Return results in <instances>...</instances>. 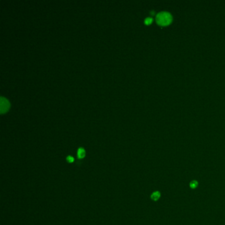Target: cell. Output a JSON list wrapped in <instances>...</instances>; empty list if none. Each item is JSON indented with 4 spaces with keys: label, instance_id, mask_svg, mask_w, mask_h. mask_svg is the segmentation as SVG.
<instances>
[{
    "label": "cell",
    "instance_id": "1",
    "mask_svg": "<svg viewBox=\"0 0 225 225\" xmlns=\"http://www.w3.org/2000/svg\"><path fill=\"white\" fill-rule=\"evenodd\" d=\"M172 17L168 12L162 11L157 15L156 21L157 24L162 27H165L170 24L172 22Z\"/></svg>",
    "mask_w": 225,
    "mask_h": 225
},
{
    "label": "cell",
    "instance_id": "2",
    "mask_svg": "<svg viewBox=\"0 0 225 225\" xmlns=\"http://www.w3.org/2000/svg\"><path fill=\"white\" fill-rule=\"evenodd\" d=\"M0 102H1V106H0L1 111H0V112H1V114H3L9 110L10 106L9 102L6 99L3 98V97H1Z\"/></svg>",
    "mask_w": 225,
    "mask_h": 225
},
{
    "label": "cell",
    "instance_id": "3",
    "mask_svg": "<svg viewBox=\"0 0 225 225\" xmlns=\"http://www.w3.org/2000/svg\"><path fill=\"white\" fill-rule=\"evenodd\" d=\"M86 155V152L85 150L82 147H80V148L78 149V151H77V157L79 159H82L85 158V157Z\"/></svg>",
    "mask_w": 225,
    "mask_h": 225
},
{
    "label": "cell",
    "instance_id": "4",
    "mask_svg": "<svg viewBox=\"0 0 225 225\" xmlns=\"http://www.w3.org/2000/svg\"><path fill=\"white\" fill-rule=\"evenodd\" d=\"M160 197H161V193H160L159 191H157L153 192V193L151 194V199L153 200V201H157V200L159 199Z\"/></svg>",
    "mask_w": 225,
    "mask_h": 225
},
{
    "label": "cell",
    "instance_id": "5",
    "mask_svg": "<svg viewBox=\"0 0 225 225\" xmlns=\"http://www.w3.org/2000/svg\"><path fill=\"white\" fill-rule=\"evenodd\" d=\"M197 185H198V182H197L196 181V180H194V181L191 182L190 184H189V186H190L191 188H192V189H195V188H196V187H197Z\"/></svg>",
    "mask_w": 225,
    "mask_h": 225
},
{
    "label": "cell",
    "instance_id": "6",
    "mask_svg": "<svg viewBox=\"0 0 225 225\" xmlns=\"http://www.w3.org/2000/svg\"><path fill=\"white\" fill-rule=\"evenodd\" d=\"M66 161L67 162H69V163H72V162H74L75 159L72 156H67L66 158Z\"/></svg>",
    "mask_w": 225,
    "mask_h": 225
},
{
    "label": "cell",
    "instance_id": "7",
    "mask_svg": "<svg viewBox=\"0 0 225 225\" xmlns=\"http://www.w3.org/2000/svg\"><path fill=\"white\" fill-rule=\"evenodd\" d=\"M152 22V19L151 18V17H147V18H146L145 20V23L147 24V25L151 24Z\"/></svg>",
    "mask_w": 225,
    "mask_h": 225
}]
</instances>
